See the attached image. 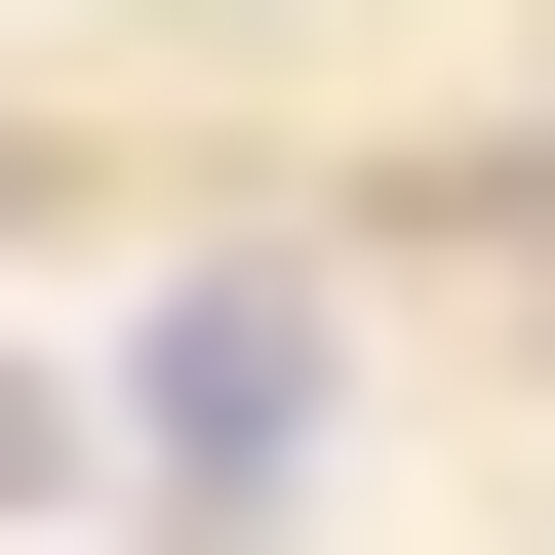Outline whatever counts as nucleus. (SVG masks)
<instances>
[{"label": "nucleus", "instance_id": "nucleus-2", "mask_svg": "<svg viewBox=\"0 0 555 555\" xmlns=\"http://www.w3.org/2000/svg\"><path fill=\"white\" fill-rule=\"evenodd\" d=\"M80 476H119V397H80V358H0V516H80Z\"/></svg>", "mask_w": 555, "mask_h": 555}, {"label": "nucleus", "instance_id": "nucleus-1", "mask_svg": "<svg viewBox=\"0 0 555 555\" xmlns=\"http://www.w3.org/2000/svg\"><path fill=\"white\" fill-rule=\"evenodd\" d=\"M119 476H159V516H278V476H318V278H159V318H119Z\"/></svg>", "mask_w": 555, "mask_h": 555}]
</instances>
